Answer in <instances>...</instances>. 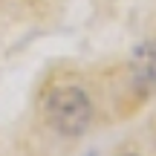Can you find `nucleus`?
<instances>
[{
	"label": "nucleus",
	"instance_id": "1",
	"mask_svg": "<svg viewBox=\"0 0 156 156\" xmlns=\"http://www.w3.org/2000/svg\"><path fill=\"white\" fill-rule=\"evenodd\" d=\"M46 119L58 133L67 136H78L90 127V119H93V104H90L87 93L78 87H58L49 93L46 98Z\"/></svg>",
	"mask_w": 156,
	"mask_h": 156
},
{
	"label": "nucleus",
	"instance_id": "2",
	"mask_svg": "<svg viewBox=\"0 0 156 156\" xmlns=\"http://www.w3.org/2000/svg\"><path fill=\"white\" fill-rule=\"evenodd\" d=\"M133 73L142 84L156 87V41L151 44H142L133 55Z\"/></svg>",
	"mask_w": 156,
	"mask_h": 156
}]
</instances>
